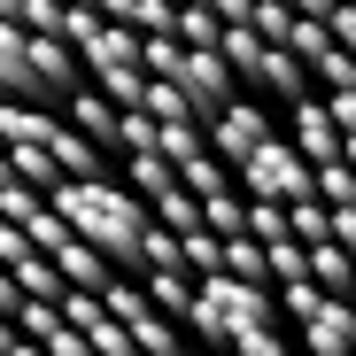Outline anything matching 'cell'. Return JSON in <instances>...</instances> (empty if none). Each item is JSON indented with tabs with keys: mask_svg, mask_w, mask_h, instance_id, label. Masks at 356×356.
<instances>
[{
	"mask_svg": "<svg viewBox=\"0 0 356 356\" xmlns=\"http://www.w3.org/2000/svg\"><path fill=\"white\" fill-rule=\"evenodd\" d=\"M54 209H63L93 248H108L116 271H147V225H155V202L132 186H116V178H63L54 186Z\"/></svg>",
	"mask_w": 356,
	"mask_h": 356,
	"instance_id": "obj_1",
	"label": "cell"
},
{
	"mask_svg": "<svg viewBox=\"0 0 356 356\" xmlns=\"http://www.w3.org/2000/svg\"><path fill=\"white\" fill-rule=\"evenodd\" d=\"M186 333H194V341H217V348H256V356H271V348H279V279L202 271V302H194Z\"/></svg>",
	"mask_w": 356,
	"mask_h": 356,
	"instance_id": "obj_2",
	"label": "cell"
},
{
	"mask_svg": "<svg viewBox=\"0 0 356 356\" xmlns=\"http://www.w3.org/2000/svg\"><path fill=\"white\" fill-rule=\"evenodd\" d=\"M241 186L248 194H271V202H302V194H318V163L294 147V132L286 140L271 132L256 155H241Z\"/></svg>",
	"mask_w": 356,
	"mask_h": 356,
	"instance_id": "obj_3",
	"label": "cell"
},
{
	"mask_svg": "<svg viewBox=\"0 0 356 356\" xmlns=\"http://www.w3.org/2000/svg\"><path fill=\"white\" fill-rule=\"evenodd\" d=\"M279 124H271V108L256 101V93H241V101H225L217 116H209V147L232 163V170H241V155H256L264 140H271Z\"/></svg>",
	"mask_w": 356,
	"mask_h": 356,
	"instance_id": "obj_4",
	"label": "cell"
},
{
	"mask_svg": "<svg viewBox=\"0 0 356 356\" xmlns=\"http://www.w3.org/2000/svg\"><path fill=\"white\" fill-rule=\"evenodd\" d=\"M286 132H294V147H302L310 163H341V155H348V132H341V116H333L325 93L286 101Z\"/></svg>",
	"mask_w": 356,
	"mask_h": 356,
	"instance_id": "obj_5",
	"label": "cell"
},
{
	"mask_svg": "<svg viewBox=\"0 0 356 356\" xmlns=\"http://www.w3.org/2000/svg\"><path fill=\"white\" fill-rule=\"evenodd\" d=\"M294 333H302L310 348H348V341H356V294H333V286H325Z\"/></svg>",
	"mask_w": 356,
	"mask_h": 356,
	"instance_id": "obj_6",
	"label": "cell"
},
{
	"mask_svg": "<svg viewBox=\"0 0 356 356\" xmlns=\"http://www.w3.org/2000/svg\"><path fill=\"white\" fill-rule=\"evenodd\" d=\"M63 108H70V124H78V132H93V140H101L108 155H124V108H116V101H108L101 86H78V93H70Z\"/></svg>",
	"mask_w": 356,
	"mask_h": 356,
	"instance_id": "obj_7",
	"label": "cell"
},
{
	"mask_svg": "<svg viewBox=\"0 0 356 356\" xmlns=\"http://www.w3.org/2000/svg\"><path fill=\"white\" fill-rule=\"evenodd\" d=\"M225 63L241 70V86H264V63H271V39L256 24H225Z\"/></svg>",
	"mask_w": 356,
	"mask_h": 356,
	"instance_id": "obj_8",
	"label": "cell"
},
{
	"mask_svg": "<svg viewBox=\"0 0 356 356\" xmlns=\"http://www.w3.org/2000/svg\"><path fill=\"white\" fill-rule=\"evenodd\" d=\"M178 178H186L194 194H217V186H232L241 170H232V163H225L217 147H202V155H186V163H178Z\"/></svg>",
	"mask_w": 356,
	"mask_h": 356,
	"instance_id": "obj_9",
	"label": "cell"
},
{
	"mask_svg": "<svg viewBox=\"0 0 356 356\" xmlns=\"http://www.w3.org/2000/svg\"><path fill=\"white\" fill-rule=\"evenodd\" d=\"M225 241H232V232L194 225V232H186V264H194V271H225Z\"/></svg>",
	"mask_w": 356,
	"mask_h": 356,
	"instance_id": "obj_10",
	"label": "cell"
},
{
	"mask_svg": "<svg viewBox=\"0 0 356 356\" xmlns=\"http://www.w3.org/2000/svg\"><path fill=\"white\" fill-rule=\"evenodd\" d=\"M318 194L325 202H356V163L341 155V163H318Z\"/></svg>",
	"mask_w": 356,
	"mask_h": 356,
	"instance_id": "obj_11",
	"label": "cell"
},
{
	"mask_svg": "<svg viewBox=\"0 0 356 356\" xmlns=\"http://www.w3.org/2000/svg\"><path fill=\"white\" fill-rule=\"evenodd\" d=\"M24 24L31 31H63L70 24V0H24Z\"/></svg>",
	"mask_w": 356,
	"mask_h": 356,
	"instance_id": "obj_12",
	"label": "cell"
},
{
	"mask_svg": "<svg viewBox=\"0 0 356 356\" xmlns=\"http://www.w3.org/2000/svg\"><path fill=\"white\" fill-rule=\"evenodd\" d=\"M101 16H124V24H140V0H101Z\"/></svg>",
	"mask_w": 356,
	"mask_h": 356,
	"instance_id": "obj_13",
	"label": "cell"
},
{
	"mask_svg": "<svg viewBox=\"0 0 356 356\" xmlns=\"http://www.w3.org/2000/svg\"><path fill=\"white\" fill-rule=\"evenodd\" d=\"M0 16H24V0H0Z\"/></svg>",
	"mask_w": 356,
	"mask_h": 356,
	"instance_id": "obj_14",
	"label": "cell"
},
{
	"mask_svg": "<svg viewBox=\"0 0 356 356\" xmlns=\"http://www.w3.org/2000/svg\"><path fill=\"white\" fill-rule=\"evenodd\" d=\"M70 8H101V0H70Z\"/></svg>",
	"mask_w": 356,
	"mask_h": 356,
	"instance_id": "obj_15",
	"label": "cell"
}]
</instances>
